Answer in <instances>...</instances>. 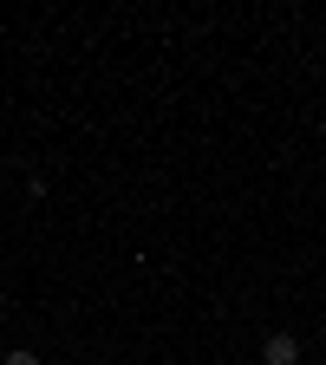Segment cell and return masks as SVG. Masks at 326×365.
Listing matches in <instances>:
<instances>
[{"mask_svg": "<svg viewBox=\"0 0 326 365\" xmlns=\"http://www.w3.org/2000/svg\"><path fill=\"white\" fill-rule=\"evenodd\" d=\"M7 365H39V352H26V346H14V352H7Z\"/></svg>", "mask_w": 326, "mask_h": 365, "instance_id": "2", "label": "cell"}, {"mask_svg": "<svg viewBox=\"0 0 326 365\" xmlns=\"http://www.w3.org/2000/svg\"><path fill=\"white\" fill-rule=\"evenodd\" d=\"M261 359H268V365H294V359H300V339H294V333H268Z\"/></svg>", "mask_w": 326, "mask_h": 365, "instance_id": "1", "label": "cell"}]
</instances>
